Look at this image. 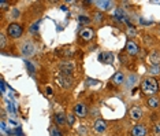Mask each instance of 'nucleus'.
Here are the masks:
<instances>
[{
	"label": "nucleus",
	"mask_w": 160,
	"mask_h": 136,
	"mask_svg": "<svg viewBox=\"0 0 160 136\" xmlns=\"http://www.w3.org/2000/svg\"><path fill=\"white\" fill-rule=\"evenodd\" d=\"M125 83H126V88H127V90H130V88H133L138 83V76L134 74V73H132V74L127 76V79H126Z\"/></svg>",
	"instance_id": "12"
},
{
	"label": "nucleus",
	"mask_w": 160,
	"mask_h": 136,
	"mask_svg": "<svg viewBox=\"0 0 160 136\" xmlns=\"http://www.w3.org/2000/svg\"><path fill=\"white\" fill-rule=\"evenodd\" d=\"M6 92V84H4V81L2 80V94H4Z\"/></svg>",
	"instance_id": "31"
},
{
	"label": "nucleus",
	"mask_w": 160,
	"mask_h": 136,
	"mask_svg": "<svg viewBox=\"0 0 160 136\" xmlns=\"http://www.w3.org/2000/svg\"><path fill=\"white\" fill-rule=\"evenodd\" d=\"M90 21H92V19H90L88 15H83V14H81V15L78 17V22L81 25H88V24H90Z\"/></svg>",
	"instance_id": "19"
},
{
	"label": "nucleus",
	"mask_w": 160,
	"mask_h": 136,
	"mask_svg": "<svg viewBox=\"0 0 160 136\" xmlns=\"http://www.w3.org/2000/svg\"><path fill=\"white\" fill-rule=\"evenodd\" d=\"M58 83H59V85H60V87L70 88V87H71V84H72V80H71V77L62 74V76L58 77Z\"/></svg>",
	"instance_id": "10"
},
{
	"label": "nucleus",
	"mask_w": 160,
	"mask_h": 136,
	"mask_svg": "<svg viewBox=\"0 0 160 136\" xmlns=\"http://www.w3.org/2000/svg\"><path fill=\"white\" fill-rule=\"evenodd\" d=\"M74 118H75L74 114H67V124H68L70 127L74 125Z\"/></svg>",
	"instance_id": "25"
},
{
	"label": "nucleus",
	"mask_w": 160,
	"mask_h": 136,
	"mask_svg": "<svg viewBox=\"0 0 160 136\" xmlns=\"http://www.w3.org/2000/svg\"><path fill=\"white\" fill-rule=\"evenodd\" d=\"M28 68H29V69H30V70H32V72H33V70H34V68H33V66H32L30 63H29V62H28Z\"/></svg>",
	"instance_id": "33"
},
{
	"label": "nucleus",
	"mask_w": 160,
	"mask_h": 136,
	"mask_svg": "<svg viewBox=\"0 0 160 136\" xmlns=\"http://www.w3.org/2000/svg\"><path fill=\"white\" fill-rule=\"evenodd\" d=\"M21 54L23 57H32V55L36 54V47L32 41H25L22 46H21Z\"/></svg>",
	"instance_id": "4"
},
{
	"label": "nucleus",
	"mask_w": 160,
	"mask_h": 136,
	"mask_svg": "<svg viewBox=\"0 0 160 136\" xmlns=\"http://www.w3.org/2000/svg\"><path fill=\"white\" fill-rule=\"evenodd\" d=\"M130 133H132V136H147V127L142 124H136Z\"/></svg>",
	"instance_id": "7"
},
{
	"label": "nucleus",
	"mask_w": 160,
	"mask_h": 136,
	"mask_svg": "<svg viewBox=\"0 0 160 136\" xmlns=\"http://www.w3.org/2000/svg\"><path fill=\"white\" fill-rule=\"evenodd\" d=\"M74 114L79 117V118H83V117H86V114H88V109H86V105L85 103H77L74 106Z\"/></svg>",
	"instance_id": "5"
},
{
	"label": "nucleus",
	"mask_w": 160,
	"mask_h": 136,
	"mask_svg": "<svg viewBox=\"0 0 160 136\" xmlns=\"http://www.w3.org/2000/svg\"><path fill=\"white\" fill-rule=\"evenodd\" d=\"M129 114H130V118L132 120L138 121V120H141L144 117V112H142V109L138 107V106H133V107L130 109Z\"/></svg>",
	"instance_id": "6"
},
{
	"label": "nucleus",
	"mask_w": 160,
	"mask_h": 136,
	"mask_svg": "<svg viewBox=\"0 0 160 136\" xmlns=\"http://www.w3.org/2000/svg\"><path fill=\"white\" fill-rule=\"evenodd\" d=\"M55 122H56V125H59V127H64L67 124V116L62 112H58L55 114Z\"/></svg>",
	"instance_id": "11"
},
{
	"label": "nucleus",
	"mask_w": 160,
	"mask_h": 136,
	"mask_svg": "<svg viewBox=\"0 0 160 136\" xmlns=\"http://www.w3.org/2000/svg\"><path fill=\"white\" fill-rule=\"evenodd\" d=\"M96 4H97V7H99L100 10L107 11V10H111L112 8L114 3L110 2V0H100V2H96Z\"/></svg>",
	"instance_id": "15"
},
{
	"label": "nucleus",
	"mask_w": 160,
	"mask_h": 136,
	"mask_svg": "<svg viewBox=\"0 0 160 136\" xmlns=\"http://www.w3.org/2000/svg\"><path fill=\"white\" fill-rule=\"evenodd\" d=\"M6 32H7V36H8L10 39H19L23 33V28H22V25L14 22V24H10L8 26H7Z\"/></svg>",
	"instance_id": "2"
},
{
	"label": "nucleus",
	"mask_w": 160,
	"mask_h": 136,
	"mask_svg": "<svg viewBox=\"0 0 160 136\" xmlns=\"http://www.w3.org/2000/svg\"><path fill=\"white\" fill-rule=\"evenodd\" d=\"M7 7H8V3H7V2H4V0H3V2H0V8H2V10L7 8Z\"/></svg>",
	"instance_id": "30"
},
{
	"label": "nucleus",
	"mask_w": 160,
	"mask_h": 136,
	"mask_svg": "<svg viewBox=\"0 0 160 136\" xmlns=\"http://www.w3.org/2000/svg\"><path fill=\"white\" fill-rule=\"evenodd\" d=\"M99 59L103 62V63H112V61H114V55L111 52H101Z\"/></svg>",
	"instance_id": "17"
},
{
	"label": "nucleus",
	"mask_w": 160,
	"mask_h": 136,
	"mask_svg": "<svg viewBox=\"0 0 160 136\" xmlns=\"http://www.w3.org/2000/svg\"><path fill=\"white\" fill-rule=\"evenodd\" d=\"M125 81H126V80H125V74H123L122 72L115 73L114 77H112V83H114V85H122Z\"/></svg>",
	"instance_id": "14"
},
{
	"label": "nucleus",
	"mask_w": 160,
	"mask_h": 136,
	"mask_svg": "<svg viewBox=\"0 0 160 136\" xmlns=\"http://www.w3.org/2000/svg\"><path fill=\"white\" fill-rule=\"evenodd\" d=\"M153 135L155 136H160V122H158L153 127Z\"/></svg>",
	"instance_id": "26"
},
{
	"label": "nucleus",
	"mask_w": 160,
	"mask_h": 136,
	"mask_svg": "<svg viewBox=\"0 0 160 136\" xmlns=\"http://www.w3.org/2000/svg\"><path fill=\"white\" fill-rule=\"evenodd\" d=\"M0 125H2V132L4 133V132L7 131V122H6L4 120H2V124H0Z\"/></svg>",
	"instance_id": "28"
},
{
	"label": "nucleus",
	"mask_w": 160,
	"mask_h": 136,
	"mask_svg": "<svg viewBox=\"0 0 160 136\" xmlns=\"http://www.w3.org/2000/svg\"><path fill=\"white\" fill-rule=\"evenodd\" d=\"M149 62L152 66H159L160 65V52L159 51H152L149 55Z\"/></svg>",
	"instance_id": "13"
},
{
	"label": "nucleus",
	"mask_w": 160,
	"mask_h": 136,
	"mask_svg": "<svg viewBox=\"0 0 160 136\" xmlns=\"http://www.w3.org/2000/svg\"><path fill=\"white\" fill-rule=\"evenodd\" d=\"M47 94H48V95H52V88H51V87H47Z\"/></svg>",
	"instance_id": "32"
},
{
	"label": "nucleus",
	"mask_w": 160,
	"mask_h": 136,
	"mask_svg": "<svg viewBox=\"0 0 160 136\" xmlns=\"http://www.w3.org/2000/svg\"><path fill=\"white\" fill-rule=\"evenodd\" d=\"M147 106H148L149 109L155 110V109H158L159 106H160V101L156 96H151V98L147 99Z\"/></svg>",
	"instance_id": "16"
},
{
	"label": "nucleus",
	"mask_w": 160,
	"mask_h": 136,
	"mask_svg": "<svg viewBox=\"0 0 160 136\" xmlns=\"http://www.w3.org/2000/svg\"><path fill=\"white\" fill-rule=\"evenodd\" d=\"M138 51H140V48H138V46L134 41H132V40H129L126 44V52L129 55H137Z\"/></svg>",
	"instance_id": "9"
},
{
	"label": "nucleus",
	"mask_w": 160,
	"mask_h": 136,
	"mask_svg": "<svg viewBox=\"0 0 160 136\" xmlns=\"http://www.w3.org/2000/svg\"><path fill=\"white\" fill-rule=\"evenodd\" d=\"M51 136H63V132H62L59 128L53 127L52 129H51Z\"/></svg>",
	"instance_id": "23"
},
{
	"label": "nucleus",
	"mask_w": 160,
	"mask_h": 136,
	"mask_svg": "<svg viewBox=\"0 0 160 136\" xmlns=\"http://www.w3.org/2000/svg\"><path fill=\"white\" fill-rule=\"evenodd\" d=\"M93 129L97 133H104L107 131V124H105L104 120H96L93 122Z\"/></svg>",
	"instance_id": "8"
},
{
	"label": "nucleus",
	"mask_w": 160,
	"mask_h": 136,
	"mask_svg": "<svg viewBox=\"0 0 160 136\" xmlns=\"http://www.w3.org/2000/svg\"><path fill=\"white\" fill-rule=\"evenodd\" d=\"M115 18H116V19H119V21H123V19L126 18L125 13H123V10H122V8H119V7L115 10Z\"/></svg>",
	"instance_id": "20"
},
{
	"label": "nucleus",
	"mask_w": 160,
	"mask_h": 136,
	"mask_svg": "<svg viewBox=\"0 0 160 136\" xmlns=\"http://www.w3.org/2000/svg\"><path fill=\"white\" fill-rule=\"evenodd\" d=\"M38 25H40V22H37V24H34L33 26H30V29H29V32L30 33H36L38 30Z\"/></svg>",
	"instance_id": "27"
},
{
	"label": "nucleus",
	"mask_w": 160,
	"mask_h": 136,
	"mask_svg": "<svg viewBox=\"0 0 160 136\" xmlns=\"http://www.w3.org/2000/svg\"><path fill=\"white\" fill-rule=\"evenodd\" d=\"M4 47H6V35L2 33V35H0V48L4 50Z\"/></svg>",
	"instance_id": "24"
},
{
	"label": "nucleus",
	"mask_w": 160,
	"mask_h": 136,
	"mask_svg": "<svg viewBox=\"0 0 160 136\" xmlns=\"http://www.w3.org/2000/svg\"><path fill=\"white\" fill-rule=\"evenodd\" d=\"M8 125H11L12 128H18V122L14 120H8Z\"/></svg>",
	"instance_id": "29"
},
{
	"label": "nucleus",
	"mask_w": 160,
	"mask_h": 136,
	"mask_svg": "<svg viewBox=\"0 0 160 136\" xmlns=\"http://www.w3.org/2000/svg\"><path fill=\"white\" fill-rule=\"evenodd\" d=\"M141 91L147 95V96H155V94L159 91V83L156 81V79L153 77H145L141 81Z\"/></svg>",
	"instance_id": "1"
},
{
	"label": "nucleus",
	"mask_w": 160,
	"mask_h": 136,
	"mask_svg": "<svg viewBox=\"0 0 160 136\" xmlns=\"http://www.w3.org/2000/svg\"><path fill=\"white\" fill-rule=\"evenodd\" d=\"M148 72H149V74H151V77L159 74V73H160V66H151Z\"/></svg>",
	"instance_id": "21"
},
{
	"label": "nucleus",
	"mask_w": 160,
	"mask_h": 136,
	"mask_svg": "<svg viewBox=\"0 0 160 136\" xmlns=\"http://www.w3.org/2000/svg\"><path fill=\"white\" fill-rule=\"evenodd\" d=\"M93 21L96 22V24H101V22H103V19H104V17H103V14L101 13H94L93 14Z\"/></svg>",
	"instance_id": "22"
},
{
	"label": "nucleus",
	"mask_w": 160,
	"mask_h": 136,
	"mask_svg": "<svg viewBox=\"0 0 160 136\" xmlns=\"http://www.w3.org/2000/svg\"><path fill=\"white\" fill-rule=\"evenodd\" d=\"M79 36H81V39H83V40H90L93 37V30L90 28H85L83 30H81Z\"/></svg>",
	"instance_id": "18"
},
{
	"label": "nucleus",
	"mask_w": 160,
	"mask_h": 136,
	"mask_svg": "<svg viewBox=\"0 0 160 136\" xmlns=\"http://www.w3.org/2000/svg\"><path fill=\"white\" fill-rule=\"evenodd\" d=\"M59 70L63 76H68L71 77L72 74H74L75 72V65L72 61H63L59 63Z\"/></svg>",
	"instance_id": "3"
}]
</instances>
